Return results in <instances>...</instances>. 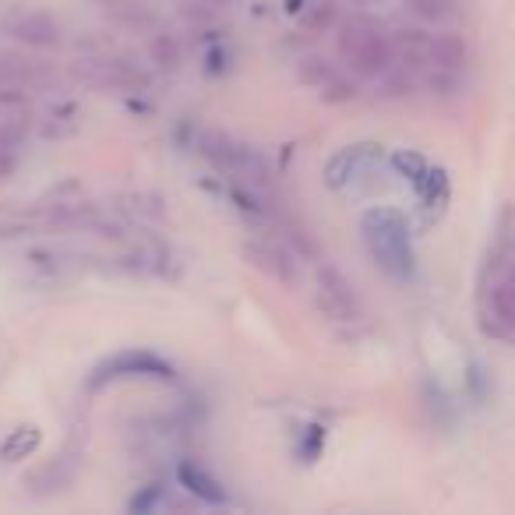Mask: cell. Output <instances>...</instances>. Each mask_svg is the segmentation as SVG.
Segmentation results:
<instances>
[{
  "label": "cell",
  "mask_w": 515,
  "mask_h": 515,
  "mask_svg": "<svg viewBox=\"0 0 515 515\" xmlns=\"http://www.w3.org/2000/svg\"><path fill=\"white\" fill-rule=\"evenodd\" d=\"M339 57L360 78H381L392 68V39L371 22H346L339 29Z\"/></svg>",
  "instance_id": "cell-1"
},
{
  "label": "cell",
  "mask_w": 515,
  "mask_h": 515,
  "mask_svg": "<svg viewBox=\"0 0 515 515\" xmlns=\"http://www.w3.org/2000/svg\"><path fill=\"white\" fill-rule=\"evenodd\" d=\"M198 152H202L205 163H212L219 173H230V177H244L247 184H265L269 170L258 156H254L247 145H240L237 138H230L226 131H202L198 135Z\"/></svg>",
  "instance_id": "cell-2"
},
{
  "label": "cell",
  "mask_w": 515,
  "mask_h": 515,
  "mask_svg": "<svg viewBox=\"0 0 515 515\" xmlns=\"http://www.w3.org/2000/svg\"><path fill=\"white\" fill-rule=\"evenodd\" d=\"M364 237L378 265L392 276H406L410 272V247H406V230L399 216L392 212H371L364 219Z\"/></svg>",
  "instance_id": "cell-3"
},
{
  "label": "cell",
  "mask_w": 515,
  "mask_h": 515,
  "mask_svg": "<svg viewBox=\"0 0 515 515\" xmlns=\"http://www.w3.org/2000/svg\"><path fill=\"white\" fill-rule=\"evenodd\" d=\"M314 307L332 321H357L360 318V300L346 276L332 265H321L314 276Z\"/></svg>",
  "instance_id": "cell-4"
},
{
  "label": "cell",
  "mask_w": 515,
  "mask_h": 515,
  "mask_svg": "<svg viewBox=\"0 0 515 515\" xmlns=\"http://www.w3.org/2000/svg\"><path fill=\"white\" fill-rule=\"evenodd\" d=\"M4 36H11L15 43L46 50V46H57L60 43V22L53 15H46V11L15 8L8 18H4Z\"/></svg>",
  "instance_id": "cell-5"
},
{
  "label": "cell",
  "mask_w": 515,
  "mask_h": 515,
  "mask_svg": "<svg viewBox=\"0 0 515 515\" xmlns=\"http://www.w3.org/2000/svg\"><path fill=\"white\" fill-rule=\"evenodd\" d=\"M244 258L258 272H265V276L276 279L279 286H286V290H293V286L300 283V269L286 244H276V240H251V244H244Z\"/></svg>",
  "instance_id": "cell-6"
},
{
  "label": "cell",
  "mask_w": 515,
  "mask_h": 515,
  "mask_svg": "<svg viewBox=\"0 0 515 515\" xmlns=\"http://www.w3.org/2000/svg\"><path fill=\"white\" fill-rule=\"evenodd\" d=\"M484 329L491 332V336H498V339L515 336V269L491 286Z\"/></svg>",
  "instance_id": "cell-7"
},
{
  "label": "cell",
  "mask_w": 515,
  "mask_h": 515,
  "mask_svg": "<svg viewBox=\"0 0 515 515\" xmlns=\"http://www.w3.org/2000/svg\"><path fill=\"white\" fill-rule=\"evenodd\" d=\"M117 378H170V364L156 357V353H120L117 360L99 371V378H92V385L99 381H117Z\"/></svg>",
  "instance_id": "cell-8"
},
{
  "label": "cell",
  "mask_w": 515,
  "mask_h": 515,
  "mask_svg": "<svg viewBox=\"0 0 515 515\" xmlns=\"http://www.w3.org/2000/svg\"><path fill=\"white\" fill-rule=\"evenodd\" d=\"M512 262H515V209L505 205L498 216V226H494L491 247H487L484 276H498V272L508 269Z\"/></svg>",
  "instance_id": "cell-9"
},
{
  "label": "cell",
  "mask_w": 515,
  "mask_h": 515,
  "mask_svg": "<svg viewBox=\"0 0 515 515\" xmlns=\"http://www.w3.org/2000/svg\"><path fill=\"white\" fill-rule=\"evenodd\" d=\"M85 82L99 89H142L145 75L135 71L127 60H85Z\"/></svg>",
  "instance_id": "cell-10"
},
{
  "label": "cell",
  "mask_w": 515,
  "mask_h": 515,
  "mask_svg": "<svg viewBox=\"0 0 515 515\" xmlns=\"http://www.w3.org/2000/svg\"><path fill=\"white\" fill-rule=\"evenodd\" d=\"M392 53L403 68H427L431 64V36L424 29H399L392 36Z\"/></svg>",
  "instance_id": "cell-11"
},
{
  "label": "cell",
  "mask_w": 515,
  "mask_h": 515,
  "mask_svg": "<svg viewBox=\"0 0 515 515\" xmlns=\"http://www.w3.org/2000/svg\"><path fill=\"white\" fill-rule=\"evenodd\" d=\"M470 60V46L459 32H438L431 36V64L427 68H445V71H463Z\"/></svg>",
  "instance_id": "cell-12"
},
{
  "label": "cell",
  "mask_w": 515,
  "mask_h": 515,
  "mask_svg": "<svg viewBox=\"0 0 515 515\" xmlns=\"http://www.w3.org/2000/svg\"><path fill=\"white\" fill-rule=\"evenodd\" d=\"M177 477H180V484L187 487V491L195 494V498H202V501H209V505H223L226 501V491H223V484H219L212 473H205L202 466H195V463H184L177 470Z\"/></svg>",
  "instance_id": "cell-13"
},
{
  "label": "cell",
  "mask_w": 515,
  "mask_h": 515,
  "mask_svg": "<svg viewBox=\"0 0 515 515\" xmlns=\"http://www.w3.org/2000/svg\"><path fill=\"white\" fill-rule=\"evenodd\" d=\"M39 441H43V434H39L36 424L15 427L8 438L0 441V459H4V463H22V459H29L32 452H36Z\"/></svg>",
  "instance_id": "cell-14"
},
{
  "label": "cell",
  "mask_w": 515,
  "mask_h": 515,
  "mask_svg": "<svg viewBox=\"0 0 515 515\" xmlns=\"http://www.w3.org/2000/svg\"><path fill=\"white\" fill-rule=\"evenodd\" d=\"M406 8L420 18V22H448V18H456L459 11V0H406Z\"/></svg>",
  "instance_id": "cell-15"
},
{
  "label": "cell",
  "mask_w": 515,
  "mask_h": 515,
  "mask_svg": "<svg viewBox=\"0 0 515 515\" xmlns=\"http://www.w3.org/2000/svg\"><path fill=\"white\" fill-rule=\"evenodd\" d=\"M149 53H152V64H159L163 71H177L180 68V43L173 36H166V32L152 36Z\"/></svg>",
  "instance_id": "cell-16"
},
{
  "label": "cell",
  "mask_w": 515,
  "mask_h": 515,
  "mask_svg": "<svg viewBox=\"0 0 515 515\" xmlns=\"http://www.w3.org/2000/svg\"><path fill=\"white\" fill-rule=\"evenodd\" d=\"M336 75V68H332L325 57H304L300 60V68H297V78L304 85H314V89H321V85L329 82V78Z\"/></svg>",
  "instance_id": "cell-17"
},
{
  "label": "cell",
  "mask_w": 515,
  "mask_h": 515,
  "mask_svg": "<svg viewBox=\"0 0 515 515\" xmlns=\"http://www.w3.org/2000/svg\"><path fill=\"white\" fill-rule=\"evenodd\" d=\"M350 99H357V85L350 82V78H343L336 71V75L329 78V82L321 85V103H350Z\"/></svg>",
  "instance_id": "cell-18"
},
{
  "label": "cell",
  "mask_w": 515,
  "mask_h": 515,
  "mask_svg": "<svg viewBox=\"0 0 515 515\" xmlns=\"http://www.w3.org/2000/svg\"><path fill=\"white\" fill-rule=\"evenodd\" d=\"M18 170V142L11 135V127L0 124V180H8Z\"/></svg>",
  "instance_id": "cell-19"
},
{
  "label": "cell",
  "mask_w": 515,
  "mask_h": 515,
  "mask_svg": "<svg viewBox=\"0 0 515 515\" xmlns=\"http://www.w3.org/2000/svg\"><path fill=\"white\" fill-rule=\"evenodd\" d=\"M424 82H427V89H431L434 96H456V92H459V71L431 68Z\"/></svg>",
  "instance_id": "cell-20"
},
{
  "label": "cell",
  "mask_w": 515,
  "mask_h": 515,
  "mask_svg": "<svg viewBox=\"0 0 515 515\" xmlns=\"http://www.w3.org/2000/svg\"><path fill=\"white\" fill-rule=\"evenodd\" d=\"M332 25H336V8H332V4H318V8H311L304 15V29L311 32V36H321V32H329Z\"/></svg>",
  "instance_id": "cell-21"
}]
</instances>
